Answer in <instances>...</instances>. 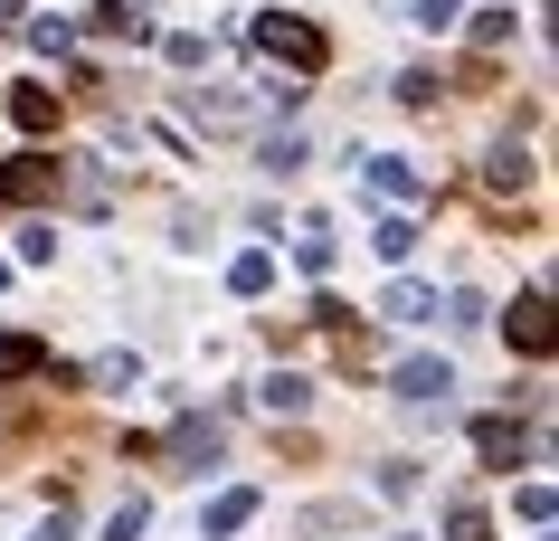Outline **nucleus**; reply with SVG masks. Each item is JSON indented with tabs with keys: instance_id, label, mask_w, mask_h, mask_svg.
Segmentation results:
<instances>
[{
	"instance_id": "6",
	"label": "nucleus",
	"mask_w": 559,
	"mask_h": 541,
	"mask_svg": "<svg viewBox=\"0 0 559 541\" xmlns=\"http://www.w3.org/2000/svg\"><path fill=\"white\" fill-rule=\"evenodd\" d=\"M474 456L484 466H512V456H540V437H522L512 419H474Z\"/></svg>"
},
{
	"instance_id": "18",
	"label": "nucleus",
	"mask_w": 559,
	"mask_h": 541,
	"mask_svg": "<svg viewBox=\"0 0 559 541\" xmlns=\"http://www.w3.org/2000/svg\"><path fill=\"white\" fill-rule=\"evenodd\" d=\"M152 532V504H143V494H133V504H115V513H105V541H143Z\"/></svg>"
},
{
	"instance_id": "15",
	"label": "nucleus",
	"mask_w": 559,
	"mask_h": 541,
	"mask_svg": "<svg viewBox=\"0 0 559 541\" xmlns=\"http://www.w3.org/2000/svg\"><path fill=\"white\" fill-rule=\"evenodd\" d=\"M171 456L190 466V475H209V456H218V427H200V419H190V427L171 437Z\"/></svg>"
},
{
	"instance_id": "21",
	"label": "nucleus",
	"mask_w": 559,
	"mask_h": 541,
	"mask_svg": "<svg viewBox=\"0 0 559 541\" xmlns=\"http://www.w3.org/2000/svg\"><path fill=\"white\" fill-rule=\"evenodd\" d=\"M484 180H493V190H531V162H522V152H512V143H502L493 162H484Z\"/></svg>"
},
{
	"instance_id": "2",
	"label": "nucleus",
	"mask_w": 559,
	"mask_h": 541,
	"mask_svg": "<svg viewBox=\"0 0 559 541\" xmlns=\"http://www.w3.org/2000/svg\"><path fill=\"white\" fill-rule=\"evenodd\" d=\"M389 390L408 399V409H445V390H455V361L417 352V361H399V380H389Z\"/></svg>"
},
{
	"instance_id": "26",
	"label": "nucleus",
	"mask_w": 559,
	"mask_h": 541,
	"mask_svg": "<svg viewBox=\"0 0 559 541\" xmlns=\"http://www.w3.org/2000/svg\"><path fill=\"white\" fill-rule=\"evenodd\" d=\"M48 257H58V228H48V219H38V228H20V267H48Z\"/></svg>"
},
{
	"instance_id": "28",
	"label": "nucleus",
	"mask_w": 559,
	"mask_h": 541,
	"mask_svg": "<svg viewBox=\"0 0 559 541\" xmlns=\"http://www.w3.org/2000/svg\"><path fill=\"white\" fill-rule=\"evenodd\" d=\"M29 541H76V513H67V504H58V513H48V522H38V532H29Z\"/></svg>"
},
{
	"instance_id": "9",
	"label": "nucleus",
	"mask_w": 559,
	"mask_h": 541,
	"mask_svg": "<svg viewBox=\"0 0 559 541\" xmlns=\"http://www.w3.org/2000/svg\"><path fill=\"white\" fill-rule=\"evenodd\" d=\"M380 314H389V324H427V314H437V285H417V275H399V285L380 295Z\"/></svg>"
},
{
	"instance_id": "19",
	"label": "nucleus",
	"mask_w": 559,
	"mask_h": 541,
	"mask_svg": "<svg viewBox=\"0 0 559 541\" xmlns=\"http://www.w3.org/2000/svg\"><path fill=\"white\" fill-rule=\"evenodd\" d=\"M95 390H143V361H133V352H105V361H95Z\"/></svg>"
},
{
	"instance_id": "5",
	"label": "nucleus",
	"mask_w": 559,
	"mask_h": 541,
	"mask_svg": "<svg viewBox=\"0 0 559 541\" xmlns=\"http://www.w3.org/2000/svg\"><path fill=\"white\" fill-rule=\"evenodd\" d=\"M247 522H257V484H228V494L200 513V541H228V532H247Z\"/></svg>"
},
{
	"instance_id": "11",
	"label": "nucleus",
	"mask_w": 559,
	"mask_h": 541,
	"mask_svg": "<svg viewBox=\"0 0 559 541\" xmlns=\"http://www.w3.org/2000/svg\"><path fill=\"white\" fill-rule=\"evenodd\" d=\"M10 124H20V133H58V95L48 86H10Z\"/></svg>"
},
{
	"instance_id": "3",
	"label": "nucleus",
	"mask_w": 559,
	"mask_h": 541,
	"mask_svg": "<svg viewBox=\"0 0 559 541\" xmlns=\"http://www.w3.org/2000/svg\"><path fill=\"white\" fill-rule=\"evenodd\" d=\"M512 352L550 361V285H522V295H512Z\"/></svg>"
},
{
	"instance_id": "22",
	"label": "nucleus",
	"mask_w": 559,
	"mask_h": 541,
	"mask_svg": "<svg viewBox=\"0 0 559 541\" xmlns=\"http://www.w3.org/2000/svg\"><path fill=\"white\" fill-rule=\"evenodd\" d=\"M408 20H417V30H455V20H465V0H408Z\"/></svg>"
},
{
	"instance_id": "24",
	"label": "nucleus",
	"mask_w": 559,
	"mask_h": 541,
	"mask_svg": "<svg viewBox=\"0 0 559 541\" xmlns=\"http://www.w3.org/2000/svg\"><path fill=\"white\" fill-rule=\"evenodd\" d=\"M370 484H380L389 504H408V494H417V466H408V456H389V466H380V475H370Z\"/></svg>"
},
{
	"instance_id": "10",
	"label": "nucleus",
	"mask_w": 559,
	"mask_h": 541,
	"mask_svg": "<svg viewBox=\"0 0 559 541\" xmlns=\"http://www.w3.org/2000/svg\"><path fill=\"white\" fill-rule=\"evenodd\" d=\"M95 30H105V38H133V48H143V38H152V0H105V10H95Z\"/></svg>"
},
{
	"instance_id": "30",
	"label": "nucleus",
	"mask_w": 559,
	"mask_h": 541,
	"mask_svg": "<svg viewBox=\"0 0 559 541\" xmlns=\"http://www.w3.org/2000/svg\"><path fill=\"white\" fill-rule=\"evenodd\" d=\"M0 210H10V172H0Z\"/></svg>"
},
{
	"instance_id": "25",
	"label": "nucleus",
	"mask_w": 559,
	"mask_h": 541,
	"mask_svg": "<svg viewBox=\"0 0 559 541\" xmlns=\"http://www.w3.org/2000/svg\"><path fill=\"white\" fill-rule=\"evenodd\" d=\"M29 48H38V58H67V48H76V30H67V20H29Z\"/></svg>"
},
{
	"instance_id": "12",
	"label": "nucleus",
	"mask_w": 559,
	"mask_h": 541,
	"mask_svg": "<svg viewBox=\"0 0 559 541\" xmlns=\"http://www.w3.org/2000/svg\"><path fill=\"white\" fill-rule=\"evenodd\" d=\"M370 247H380L389 267H408V257H417V219H408V210H389L380 228H370Z\"/></svg>"
},
{
	"instance_id": "16",
	"label": "nucleus",
	"mask_w": 559,
	"mask_h": 541,
	"mask_svg": "<svg viewBox=\"0 0 559 541\" xmlns=\"http://www.w3.org/2000/svg\"><path fill=\"white\" fill-rule=\"evenodd\" d=\"M512 513H522L531 532H550V522H559V494H550V484H540V475H531L522 494H512Z\"/></svg>"
},
{
	"instance_id": "27",
	"label": "nucleus",
	"mask_w": 559,
	"mask_h": 541,
	"mask_svg": "<svg viewBox=\"0 0 559 541\" xmlns=\"http://www.w3.org/2000/svg\"><path fill=\"white\" fill-rule=\"evenodd\" d=\"M399 105H437V67H408L399 77Z\"/></svg>"
},
{
	"instance_id": "20",
	"label": "nucleus",
	"mask_w": 559,
	"mask_h": 541,
	"mask_svg": "<svg viewBox=\"0 0 559 541\" xmlns=\"http://www.w3.org/2000/svg\"><path fill=\"white\" fill-rule=\"evenodd\" d=\"M265 172H275V180L304 172V133H295V124H285V133H265Z\"/></svg>"
},
{
	"instance_id": "29",
	"label": "nucleus",
	"mask_w": 559,
	"mask_h": 541,
	"mask_svg": "<svg viewBox=\"0 0 559 541\" xmlns=\"http://www.w3.org/2000/svg\"><path fill=\"white\" fill-rule=\"evenodd\" d=\"M10 20H20V0H0V30H10Z\"/></svg>"
},
{
	"instance_id": "7",
	"label": "nucleus",
	"mask_w": 559,
	"mask_h": 541,
	"mask_svg": "<svg viewBox=\"0 0 559 541\" xmlns=\"http://www.w3.org/2000/svg\"><path fill=\"white\" fill-rule=\"evenodd\" d=\"M257 409H265V419H304V409H313V380H304V371H265Z\"/></svg>"
},
{
	"instance_id": "8",
	"label": "nucleus",
	"mask_w": 559,
	"mask_h": 541,
	"mask_svg": "<svg viewBox=\"0 0 559 541\" xmlns=\"http://www.w3.org/2000/svg\"><path fill=\"white\" fill-rule=\"evenodd\" d=\"M332 257H342L332 219H304V228H295V267H304V275H332Z\"/></svg>"
},
{
	"instance_id": "32",
	"label": "nucleus",
	"mask_w": 559,
	"mask_h": 541,
	"mask_svg": "<svg viewBox=\"0 0 559 541\" xmlns=\"http://www.w3.org/2000/svg\"><path fill=\"white\" fill-rule=\"evenodd\" d=\"M399 541H417V532H399Z\"/></svg>"
},
{
	"instance_id": "14",
	"label": "nucleus",
	"mask_w": 559,
	"mask_h": 541,
	"mask_svg": "<svg viewBox=\"0 0 559 541\" xmlns=\"http://www.w3.org/2000/svg\"><path fill=\"white\" fill-rule=\"evenodd\" d=\"M29 371H48V342H29V332H0V380H29Z\"/></svg>"
},
{
	"instance_id": "4",
	"label": "nucleus",
	"mask_w": 559,
	"mask_h": 541,
	"mask_svg": "<svg viewBox=\"0 0 559 541\" xmlns=\"http://www.w3.org/2000/svg\"><path fill=\"white\" fill-rule=\"evenodd\" d=\"M360 180H370L380 200H399V210H408L417 190H427V180H417V162H408V152H370V162H360Z\"/></svg>"
},
{
	"instance_id": "23",
	"label": "nucleus",
	"mask_w": 559,
	"mask_h": 541,
	"mask_svg": "<svg viewBox=\"0 0 559 541\" xmlns=\"http://www.w3.org/2000/svg\"><path fill=\"white\" fill-rule=\"evenodd\" d=\"M512 30H522L512 10H474V48H512Z\"/></svg>"
},
{
	"instance_id": "17",
	"label": "nucleus",
	"mask_w": 559,
	"mask_h": 541,
	"mask_svg": "<svg viewBox=\"0 0 559 541\" xmlns=\"http://www.w3.org/2000/svg\"><path fill=\"white\" fill-rule=\"evenodd\" d=\"M493 532V522H484V504H474V494H455V504H445V541H484Z\"/></svg>"
},
{
	"instance_id": "13",
	"label": "nucleus",
	"mask_w": 559,
	"mask_h": 541,
	"mask_svg": "<svg viewBox=\"0 0 559 541\" xmlns=\"http://www.w3.org/2000/svg\"><path fill=\"white\" fill-rule=\"evenodd\" d=\"M265 285H275V257H265V247H247V257H228V295H247V304H257Z\"/></svg>"
},
{
	"instance_id": "31",
	"label": "nucleus",
	"mask_w": 559,
	"mask_h": 541,
	"mask_svg": "<svg viewBox=\"0 0 559 541\" xmlns=\"http://www.w3.org/2000/svg\"><path fill=\"white\" fill-rule=\"evenodd\" d=\"M0 285H10V257H0Z\"/></svg>"
},
{
	"instance_id": "1",
	"label": "nucleus",
	"mask_w": 559,
	"mask_h": 541,
	"mask_svg": "<svg viewBox=\"0 0 559 541\" xmlns=\"http://www.w3.org/2000/svg\"><path fill=\"white\" fill-rule=\"evenodd\" d=\"M257 58L295 67V77H313L332 48H323V30H313V20H295V10H257Z\"/></svg>"
}]
</instances>
